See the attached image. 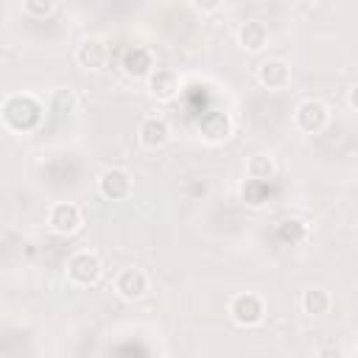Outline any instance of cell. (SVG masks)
I'll list each match as a JSON object with an SVG mask.
<instances>
[{
	"mask_svg": "<svg viewBox=\"0 0 358 358\" xmlns=\"http://www.w3.org/2000/svg\"><path fill=\"white\" fill-rule=\"evenodd\" d=\"M347 103H350V109H355V112H358V84H355V87H350V92H347Z\"/></svg>",
	"mask_w": 358,
	"mask_h": 358,
	"instance_id": "7402d4cb",
	"label": "cell"
},
{
	"mask_svg": "<svg viewBox=\"0 0 358 358\" xmlns=\"http://www.w3.org/2000/svg\"><path fill=\"white\" fill-rule=\"evenodd\" d=\"M299 308H302L305 316L319 319V316L330 313V308H333V296H330L327 288L313 285V288H305V291H302V296H299Z\"/></svg>",
	"mask_w": 358,
	"mask_h": 358,
	"instance_id": "9a60e30c",
	"label": "cell"
},
{
	"mask_svg": "<svg viewBox=\"0 0 358 358\" xmlns=\"http://www.w3.org/2000/svg\"><path fill=\"white\" fill-rule=\"evenodd\" d=\"M229 319L235 322V324H241V327H255V324H260L263 322V316H266V302H263V296L260 294H255V291H243V294H235L232 299H229Z\"/></svg>",
	"mask_w": 358,
	"mask_h": 358,
	"instance_id": "277c9868",
	"label": "cell"
},
{
	"mask_svg": "<svg viewBox=\"0 0 358 358\" xmlns=\"http://www.w3.org/2000/svg\"><path fill=\"white\" fill-rule=\"evenodd\" d=\"M64 268H67V280H70L76 288H90V285H95V282L101 280V274H103L101 257H98L95 252H87V249L70 255Z\"/></svg>",
	"mask_w": 358,
	"mask_h": 358,
	"instance_id": "7a4b0ae2",
	"label": "cell"
},
{
	"mask_svg": "<svg viewBox=\"0 0 358 358\" xmlns=\"http://www.w3.org/2000/svg\"><path fill=\"white\" fill-rule=\"evenodd\" d=\"M224 0H190V6L199 11V14H215L221 8Z\"/></svg>",
	"mask_w": 358,
	"mask_h": 358,
	"instance_id": "44dd1931",
	"label": "cell"
},
{
	"mask_svg": "<svg viewBox=\"0 0 358 358\" xmlns=\"http://www.w3.org/2000/svg\"><path fill=\"white\" fill-rule=\"evenodd\" d=\"M42 120V103L28 92H14L3 101V123L8 131H34Z\"/></svg>",
	"mask_w": 358,
	"mask_h": 358,
	"instance_id": "6da1fadb",
	"label": "cell"
},
{
	"mask_svg": "<svg viewBox=\"0 0 358 358\" xmlns=\"http://www.w3.org/2000/svg\"><path fill=\"white\" fill-rule=\"evenodd\" d=\"M330 123V109L324 101L319 98H305L296 103L294 109V126L302 131V134H319L324 131Z\"/></svg>",
	"mask_w": 358,
	"mask_h": 358,
	"instance_id": "3957f363",
	"label": "cell"
},
{
	"mask_svg": "<svg viewBox=\"0 0 358 358\" xmlns=\"http://www.w3.org/2000/svg\"><path fill=\"white\" fill-rule=\"evenodd\" d=\"M268 185L271 182H263V179H246L241 185V201L249 207H263L268 201Z\"/></svg>",
	"mask_w": 358,
	"mask_h": 358,
	"instance_id": "ac0fdd59",
	"label": "cell"
},
{
	"mask_svg": "<svg viewBox=\"0 0 358 358\" xmlns=\"http://www.w3.org/2000/svg\"><path fill=\"white\" fill-rule=\"evenodd\" d=\"M120 67H123V73H126L129 78H148L157 64H154V53H151L148 48L134 45V48H129V50L123 53Z\"/></svg>",
	"mask_w": 358,
	"mask_h": 358,
	"instance_id": "7c38bea8",
	"label": "cell"
},
{
	"mask_svg": "<svg viewBox=\"0 0 358 358\" xmlns=\"http://www.w3.org/2000/svg\"><path fill=\"white\" fill-rule=\"evenodd\" d=\"M308 224L302 221V218H285V221H280V227H277V238H280V243H285V246H299V243H305L308 241Z\"/></svg>",
	"mask_w": 358,
	"mask_h": 358,
	"instance_id": "2e32d148",
	"label": "cell"
},
{
	"mask_svg": "<svg viewBox=\"0 0 358 358\" xmlns=\"http://www.w3.org/2000/svg\"><path fill=\"white\" fill-rule=\"evenodd\" d=\"M145 84H148V95L159 103H168L179 95V76L171 67H154V73L145 78Z\"/></svg>",
	"mask_w": 358,
	"mask_h": 358,
	"instance_id": "8fae6325",
	"label": "cell"
},
{
	"mask_svg": "<svg viewBox=\"0 0 358 358\" xmlns=\"http://www.w3.org/2000/svg\"><path fill=\"white\" fill-rule=\"evenodd\" d=\"M148 291V274L137 266H126L117 271L115 277V294L126 302H134V299H143Z\"/></svg>",
	"mask_w": 358,
	"mask_h": 358,
	"instance_id": "9c48e42d",
	"label": "cell"
},
{
	"mask_svg": "<svg viewBox=\"0 0 358 358\" xmlns=\"http://www.w3.org/2000/svg\"><path fill=\"white\" fill-rule=\"evenodd\" d=\"M76 64H78L81 70H90V73L101 70V67L106 64V45H103L101 39H95V36L81 39V42L76 45Z\"/></svg>",
	"mask_w": 358,
	"mask_h": 358,
	"instance_id": "4fadbf2b",
	"label": "cell"
},
{
	"mask_svg": "<svg viewBox=\"0 0 358 358\" xmlns=\"http://www.w3.org/2000/svg\"><path fill=\"white\" fill-rule=\"evenodd\" d=\"M232 131H235V123H232V117H229L227 112H221V109H210V112H204V115L199 117V134H201L204 143H213V145L227 143V140L232 137Z\"/></svg>",
	"mask_w": 358,
	"mask_h": 358,
	"instance_id": "52a82bcc",
	"label": "cell"
},
{
	"mask_svg": "<svg viewBox=\"0 0 358 358\" xmlns=\"http://www.w3.org/2000/svg\"><path fill=\"white\" fill-rule=\"evenodd\" d=\"M246 176L249 179H263V182H271L277 176V162L271 154H252L246 159Z\"/></svg>",
	"mask_w": 358,
	"mask_h": 358,
	"instance_id": "e0dca14e",
	"label": "cell"
},
{
	"mask_svg": "<svg viewBox=\"0 0 358 358\" xmlns=\"http://www.w3.org/2000/svg\"><path fill=\"white\" fill-rule=\"evenodd\" d=\"M255 78L260 87L266 90H285L291 84V64L285 59H277V56H268L257 64L255 70Z\"/></svg>",
	"mask_w": 358,
	"mask_h": 358,
	"instance_id": "ba28073f",
	"label": "cell"
},
{
	"mask_svg": "<svg viewBox=\"0 0 358 358\" xmlns=\"http://www.w3.org/2000/svg\"><path fill=\"white\" fill-rule=\"evenodd\" d=\"M48 227L56 235H76L84 227V213L76 201H56L48 210Z\"/></svg>",
	"mask_w": 358,
	"mask_h": 358,
	"instance_id": "5b68a950",
	"label": "cell"
},
{
	"mask_svg": "<svg viewBox=\"0 0 358 358\" xmlns=\"http://www.w3.org/2000/svg\"><path fill=\"white\" fill-rule=\"evenodd\" d=\"M137 140H140V145L148 148V151H157V148L168 145V140H171V126H168V120L159 117V115L143 117L140 126H137Z\"/></svg>",
	"mask_w": 358,
	"mask_h": 358,
	"instance_id": "30bf717a",
	"label": "cell"
},
{
	"mask_svg": "<svg viewBox=\"0 0 358 358\" xmlns=\"http://www.w3.org/2000/svg\"><path fill=\"white\" fill-rule=\"evenodd\" d=\"M50 109L59 112V115H67L76 109V92L70 87H56L53 95H50Z\"/></svg>",
	"mask_w": 358,
	"mask_h": 358,
	"instance_id": "d6986e66",
	"label": "cell"
},
{
	"mask_svg": "<svg viewBox=\"0 0 358 358\" xmlns=\"http://www.w3.org/2000/svg\"><path fill=\"white\" fill-rule=\"evenodd\" d=\"M53 8H56V0H22V11H25L28 17H34V20L50 17Z\"/></svg>",
	"mask_w": 358,
	"mask_h": 358,
	"instance_id": "ffe728a7",
	"label": "cell"
},
{
	"mask_svg": "<svg viewBox=\"0 0 358 358\" xmlns=\"http://www.w3.org/2000/svg\"><path fill=\"white\" fill-rule=\"evenodd\" d=\"M131 187H134L131 185V173L126 168L112 165V168L101 171V176H98V193L106 201H126L131 196Z\"/></svg>",
	"mask_w": 358,
	"mask_h": 358,
	"instance_id": "8992f818",
	"label": "cell"
},
{
	"mask_svg": "<svg viewBox=\"0 0 358 358\" xmlns=\"http://www.w3.org/2000/svg\"><path fill=\"white\" fill-rule=\"evenodd\" d=\"M238 45L249 53H260L266 45H268V28L266 22L260 20H246L241 28H238Z\"/></svg>",
	"mask_w": 358,
	"mask_h": 358,
	"instance_id": "5bb4252c",
	"label": "cell"
}]
</instances>
